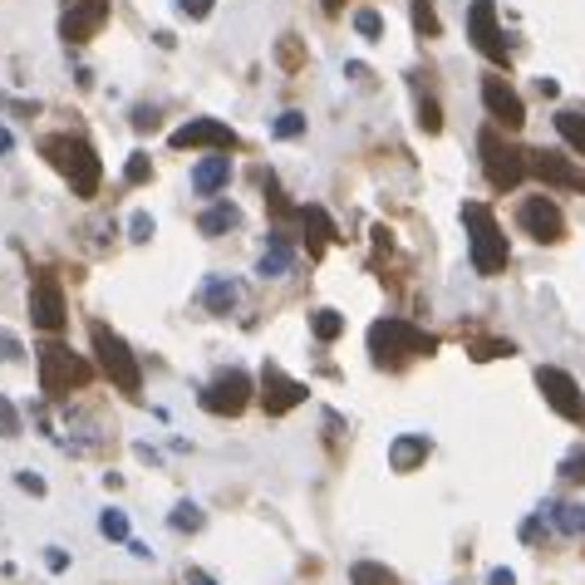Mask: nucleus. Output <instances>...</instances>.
I'll return each instance as SVG.
<instances>
[{"instance_id":"nucleus-18","label":"nucleus","mask_w":585,"mask_h":585,"mask_svg":"<svg viewBox=\"0 0 585 585\" xmlns=\"http://www.w3.org/2000/svg\"><path fill=\"white\" fill-rule=\"evenodd\" d=\"M227 182H232V158H227V153H212V158H202V163L192 168V187H197L202 197L222 192Z\"/></svg>"},{"instance_id":"nucleus-3","label":"nucleus","mask_w":585,"mask_h":585,"mask_svg":"<svg viewBox=\"0 0 585 585\" xmlns=\"http://www.w3.org/2000/svg\"><path fill=\"white\" fill-rule=\"evenodd\" d=\"M369 350H374V364H399V359H409V354H433L438 350V340L433 335H423L418 325H409V320H374L369 325Z\"/></svg>"},{"instance_id":"nucleus-2","label":"nucleus","mask_w":585,"mask_h":585,"mask_svg":"<svg viewBox=\"0 0 585 585\" xmlns=\"http://www.w3.org/2000/svg\"><path fill=\"white\" fill-rule=\"evenodd\" d=\"M463 222H468L472 271H477V276H502V266H507V236H502V227H497L492 207L463 202Z\"/></svg>"},{"instance_id":"nucleus-25","label":"nucleus","mask_w":585,"mask_h":585,"mask_svg":"<svg viewBox=\"0 0 585 585\" xmlns=\"http://www.w3.org/2000/svg\"><path fill=\"white\" fill-rule=\"evenodd\" d=\"M310 330H315L320 345H330V340L345 330V315H340V310H315V315H310Z\"/></svg>"},{"instance_id":"nucleus-31","label":"nucleus","mask_w":585,"mask_h":585,"mask_svg":"<svg viewBox=\"0 0 585 585\" xmlns=\"http://www.w3.org/2000/svg\"><path fill=\"white\" fill-rule=\"evenodd\" d=\"M168 527H173V531H197V527H202V512H197L192 502H182L173 517H168Z\"/></svg>"},{"instance_id":"nucleus-24","label":"nucleus","mask_w":585,"mask_h":585,"mask_svg":"<svg viewBox=\"0 0 585 585\" xmlns=\"http://www.w3.org/2000/svg\"><path fill=\"white\" fill-rule=\"evenodd\" d=\"M556 133H561L576 153H585V109H561V114H556Z\"/></svg>"},{"instance_id":"nucleus-26","label":"nucleus","mask_w":585,"mask_h":585,"mask_svg":"<svg viewBox=\"0 0 585 585\" xmlns=\"http://www.w3.org/2000/svg\"><path fill=\"white\" fill-rule=\"evenodd\" d=\"M413 30H418L423 40H438V35H443V25H438V10H433V0H413Z\"/></svg>"},{"instance_id":"nucleus-41","label":"nucleus","mask_w":585,"mask_h":585,"mask_svg":"<svg viewBox=\"0 0 585 585\" xmlns=\"http://www.w3.org/2000/svg\"><path fill=\"white\" fill-rule=\"evenodd\" d=\"M15 354H20V340H15V335H5V330H0V359H15Z\"/></svg>"},{"instance_id":"nucleus-5","label":"nucleus","mask_w":585,"mask_h":585,"mask_svg":"<svg viewBox=\"0 0 585 585\" xmlns=\"http://www.w3.org/2000/svg\"><path fill=\"white\" fill-rule=\"evenodd\" d=\"M94 379V369H89V359H79L74 350H64V345H40V389L50 394V399H64L69 389H84Z\"/></svg>"},{"instance_id":"nucleus-11","label":"nucleus","mask_w":585,"mask_h":585,"mask_svg":"<svg viewBox=\"0 0 585 585\" xmlns=\"http://www.w3.org/2000/svg\"><path fill=\"white\" fill-rule=\"evenodd\" d=\"M104 20H109V0H69L64 20H59V35L69 45H84V40H94L104 30Z\"/></svg>"},{"instance_id":"nucleus-40","label":"nucleus","mask_w":585,"mask_h":585,"mask_svg":"<svg viewBox=\"0 0 585 585\" xmlns=\"http://www.w3.org/2000/svg\"><path fill=\"white\" fill-rule=\"evenodd\" d=\"M15 482H20V487H25V492H35V497H40V492H45V477H35V472H20V477H15Z\"/></svg>"},{"instance_id":"nucleus-14","label":"nucleus","mask_w":585,"mask_h":585,"mask_svg":"<svg viewBox=\"0 0 585 585\" xmlns=\"http://www.w3.org/2000/svg\"><path fill=\"white\" fill-rule=\"evenodd\" d=\"M261 404L271 418H281V413H291L295 404H305V384L291 379V374H281L276 364H266L261 369Z\"/></svg>"},{"instance_id":"nucleus-10","label":"nucleus","mask_w":585,"mask_h":585,"mask_svg":"<svg viewBox=\"0 0 585 585\" xmlns=\"http://www.w3.org/2000/svg\"><path fill=\"white\" fill-rule=\"evenodd\" d=\"M527 168H531V177H541L546 187H561V192H585V173H581V163H571L566 153L527 148Z\"/></svg>"},{"instance_id":"nucleus-21","label":"nucleus","mask_w":585,"mask_h":585,"mask_svg":"<svg viewBox=\"0 0 585 585\" xmlns=\"http://www.w3.org/2000/svg\"><path fill=\"white\" fill-rule=\"evenodd\" d=\"M546 512L556 517L561 536H585V507L581 502H546Z\"/></svg>"},{"instance_id":"nucleus-4","label":"nucleus","mask_w":585,"mask_h":585,"mask_svg":"<svg viewBox=\"0 0 585 585\" xmlns=\"http://www.w3.org/2000/svg\"><path fill=\"white\" fill-rule=\"evenodd\" d=\"M477 148H482V173L492 187H502V192H517L522 182H527V148H517V143H507L497 128H482V138H477Z\"/></svg>"},{"instance_id":"nucleus-12","label":"nucleus","mask_w":585,"mask_h":585,"mask_svg":"<svg viewBox=\"0 0 585 585\" xmlns=\"http://www.w3.org/2000/svg\"><path fill=\"white\" fill-rule=\"evenodd\" d=\"M30 320H35L45 335H59V330H64V291H59V281L50 271H40L35 286H30Z\"/></svg>"},{"instance_id":"nucleus-8","label":"nucleus","mask_w":585,"mask_h":585,"mask_svg":"<svg viewBox=\"0 0 585 585\" xmlns=\"http://www.w3.org/2000/svg\"><path fill=\"white\" fill-rule=\"evenodd\" d=\"M251 404V379L241 374V369H222L207 389H202V409L217 413V418H232Z\"/></svg>"},{"instance_id":"nucleus-30","label":"nucleus","mask_w":585,"mask_h":585,"mask_svg":"<svg viewBox=\"0 0 585 585\" xmlns=\"http://www.w3.org/2000/svg\"><path fill=\"white\" fill-rule=\"evenodd\" d=\"M99 531H104V536H114V541H128V517H123L118 507H109V512L99 517Z\"/></svg>"},{"instance_id":"nucleus-28","label":"nucleus","mask_w":585,"mask_h":585,"mask_svg":"<svg viewBox=\"0 0 585 585\" xmlns=\"http://www.w3.org/2000/svg\"><path fill=\"white\" fill-rule=\"evenodd\" d=\"M354 30H359L364 40H384V15H379L374 5H364V10H354Z\"/></svg>"},{"instance_id":"nucleus-1","label":"nucleus","mask_w":585,"mask_h":585,"mask_svg":"<svg viewBox=\"0 0 585 585\" xmlns=\"http://www.w3.org/2000/svg\"><path fill=\"white\" fill-rule=\"evenodd\" d=\"M45 158H50L59 173L69 177V192H74V197H94V192H99L104 163H99V153H94L84 138H69V133L45 138Z\"/></svg>"},{"instance_id":"nucleus-33","label":"nucleus","mask_w":585,"mask_h":585,"mask_svg":"<svg viewBox=\"0 0 585 585\" xmlns=\"http://www.w3.org/2000/svg\"><path fill=\"white\" fill-rule=\"evenodd\" d=\"M123 177H128V182H148V177H153V163H148V153H133V158L123 163Z\"/></svg>"},{"instance_id":"nucleus-19","label":"nucleus","mask_w":585,"mask_h":585,"mask_svg":"<svg viewBox=\"0 0 585 585\" xmlns=\"http://www.w3.org/2000/svg\"><path fill=\"white\" fill-rule=\"evenodd\" d=\"M291 266H295V246L286 241V236H271V241H266V251H261V266H256V276H261V281H266V276L276 281V276H286Z\"/></svg>"},{"instance_id":"nucleus-15","label":"nucleus","mask_w":585,"mask_h":585,"mask_svg":"<svg viewBox=\"0 0 585 585\" xmlns=\"http://www.w3.org/2000/svg\"><path fill=\"white\" fill-rule=\"evenodd\" d=\"M482 104H487V114L497 118L502 128H522V123H527V109H522L517 89H512L502 74H487V79H482Z\"/></svg>"},{"instance_id":"nucleus-47","label":"nucleus","mask_w":585,"mask_h":585,"mask_svg":"<svg viewBox=\"0 0 585 585\" xmlns=\"http://www.w3.org/2000/svg\"><path fill=\"white\" fill-rule=\"evenodd\" d=\"M581 418H585V413H581Z\"/></svg>"},{"instance_id":"nucleus-38","label":"nucleus","mask_w":585,"mask_h":585,"mask_svg":"<svg viewBox=\"0 0 585 585\" xmlns=\"http://www.w3.org/2000/svg\"><path fill=\"white\" fill-rule=\"evenodd\" d=\"M128 236H133V241H148V236H153V217H148V212H138V217L128 222Z\"/></svg>"},{"instance_id":"nucleus-16","label":"nucleus","mask_w":585,"mask_h":585,"mask_svg":"<svg viewBox=\"0 0 585 585\" xmlns=\"http://www.w3.org/2000/svg\"><path fill=\"white\" fill-rule=\"evenodd\" d=\"M173 148H236V133L227 123H217V118H192V123H182L173 128V138H168Z\"/></svg>"},{"instance_id":"nucleus-42","label":"nucleus","mask_w":585,"mask_h":585,"mask_svg":"<svg viewBox=\"0 0 585 585\" xmlns=\"http://www.w3.org/2000/svg\"><path fill=\"white\" fill-rule=\"evenodd\" d=\"M487 585H517V576H512V571H502V566H497V571H492V576H487Z\"/></svg>"},{"instance_id":"nucleus-45","label":"nucleus","mask_w":585,"mask_h":585,"mask_svg":"<svg viewBox=\"0 0 585 585\" xmlns=\"http://www.w3.org/2000/svg\"><path fill=\"white\" fill-rule=\"evenodd\" d=\"M187 585H217V581H212L207 571H187Z\"/></svg>"},{"instance_id":"nucleus-44","label":"nucleus","mask_w":585,"mask_h":585,"mask_svg":"<svg viewBox=\"0 0 585 585\" xmlns=\"http://www.w3.org/2000/svg\"><path fill=\"white\" fill-rule=\"evenodd\" d=\"M10 148H15V138H10V128H5V123H0V158H5V153H10Z\"/></svg>"},{"instance_id":"nucleus-34","label":"nucleus","mask_w":585,"mask_h":585,"mask_svg":"<svg viewBox=\"0 0 585 585\" xmlns=\"http://www.w3.org/2000/svg\"><path fill=\"white\" fill-rule=\"evenodd\" d=\"M20 433V413H15V404L0 394V438H15Z\"/></svg>"},{"instance_id":"nucleus-13","label":"nucleus","mask_w":585,"mask_h":585,"mask_svg":"<svg viewBox=\"0 0 585 585\" xmlns=\"http://www.w3.org/2000/svg\"><path fill=\"white\" fill-rule=\"evenodd\" d=\"M536 389L546 394V404L561 413V418H581L585 413V399H581V389H576V379L566 374V369H536Z\"/></svg>"},{"instance_id":"nucleus-7","label":"nucleus","mask_w":585,"mask_h":585,"mask_svg":"<svg viewBox=\"0 0 585 585\" xmlns=\"http://www.w3.org/2000/svg\"><path fill=\"white\" fill-rule=\"evenodd\" d=\"M517 227H522L531 241H541V246H556V241L566 236V217H561V207H556L551 197H527V202L517 207Z\"/></svg>"},{"instance_id":"nucleus-46","label":"nucleus","mask_w":585,"mask_h":585,"mask_svg":"<svg viewBox=\"0 0 585 585\" xmlns=\"http://www.w3.org/2000/svg\"><path fill=\"white\" fill-rule=\"evenodd\" d=\"M281 59H286V64H295V59H300V50H295V40H286V45H281Z\"/></svg>"},{"instance_id":"nucleus-22","label":"nucleus","mask_w":585,"mask_h":585,"mask_svg":"<svg viewBox=\"0 0 585 585\" xmlns=\"http://www.w3.org/2000/svg\"><path fill=\"white\" fill-rule=\"evenodd\" d=\"M295 222H300V227H310V236H315V251H320L325 241H335V222L325 217V207H295Z\"/></svg>"},{"instance_id":"nucleus-36","label":"nucleus","mask_w":585,"mask_h":585,"mask_svg":"<svg viewBox=\"0 0 585 585\" xmlns=\"http://www.w3.org/2000/svg\"><path fill=\"white\" fill-rule=\"evenodd\" d=\"M212 5H217V0H177V10H182L187 20H207V15H212Z\"/></svg>"},{"instance_id":"nucleus-17","label":"nucleus","mask_w":585,"mask_h":585,"mask_svg":"<svg viewBox=\"0 0 585 585\" xmlns=\"http://www.w3.org/2000/svg\"><path fill=\"white\" fill-rule=\"evenodd\" d=\"M428 438L423 433H399L394 443H389V468L394 472H413V468H423L428 463Z\"/></svg>"},{"instance_id":"nucleus-37","label":"nucleus","mask_w":585,"mask_h":585,"mask_svg":"<svg viewBox=\"0 0 585 585\" xmlns=\"http://www.w3.org/2000/svg\"><path fill=\"white\" fill-rule=\"evenodd\" d=\"M561 477H571V482H585V453H581V448H576V453H571V458L561 463Z\"/></svg>"},{"instance_id":"nucleus-20","label":"nucleus","mask_w":585,"mask_h":585,"mask_svg":"<svg viewBox=\"0 0 585 585\" xmlns=\"http://www.w3.org/2000/svg\"><path fill=\"white\" fill-rule=\"evenodd\" d=\"M241 227V207H232V202H212L202 217H197V232L202 236H227Z\"/></svg>"},{"instance_id":"nucleus-23","label":"nucleus","mask_w":585,"mask_h":585,"mask_svg":"<svg viewBox=\"0 0 585 585\" xmlns=\"http://www.w3.org/2000/svg\"><path fill=\"white\" fill-rule=\"evenodd\" d=\"M202 300H207V310L212 315H227L236 305V281H222V276H212L207 286H202Z\"/></svg>"},{"instance_id":"nucleus-6","label":"nucleus","mask_w":585,"mask_h":585,"mask_svg":"<svg viewBox=\"0 0 585 585\" xmlns=\"http://www.w3.org/2000/svg\"><path fill=\"white\" fill-rule=\"evenodd\" d=\"M94 350H99V364H104V374L114 379L123 394H138L143 389V369H138V359H133V350L118 340L109 325H94Z\"/></svg>"},{"instance_id":"nucleus-32","label":"nucleus","mask_w":585,"mask_h":585,"mask_svg":"<svg viewBox=\"0 0 585 585\" xmlns=\"http://www.w3.org/2000/svg\"><path fill=\"white\" fill-rule=\"evenodd\" d=\"M271 133H276V138H300V133H305V114H281L276 118V123H271Z\"/></svg>"},{"instance_id":"nucleus-35","label":"nucleus","mask_w":585,"mask_h":585,"mask_svg":"<svg viewBox=\"0 0 585 585\" xmlns=\"http://www.w3.org/2000/svg\"><path fill=\"white\" fill-rule=\"evenodd\" d=\"M418 128H423V133H438V128H443V118H438V104H433V99H423V104H418Z\"/></svg>"},{"instance_id":"nucleus-9","label":"nucleus","mask_w":585,"mask_h":585,"mask_svg":"<svg viewBox=\"0 0 585 585\" xmlns=\"http://www.w3.org/2000/svg\"><path fill=\"white\" fill-rule=\"evenodd\" d=\"M468 35L472 45H477V55H487L492 64H502L507 69V45H502V30H497V0H472L468 10Z\"/></svg>"},{"instance_id":"nucleus-43","label":"nucleus","mask_w":585,"mask_h":585,"mask_svg":"<svg viewBox=\"0 0 585 585\" xmlns=\"http://www.w3.org/2000/svg\"><path fill=\"white\" fill-rule=\"evenodd\" d=\"M536 531H541V517H527L522 522V541H536Z\"/></svg>"},{"instance_id":"nucleus-39","label":"nucleus","mask_w":585,"mask_h":585,"mask_svg":"<svg viewBox=\"0 0 585 585\" xmlns=\"http://www.w3.org/2000/svg\"><path fill=\"white\" fill-rule=\"evenodd\" d=\"M133 128H138V133L158 128V109H133Z\"/></svg>"},{"instance_id":"nucleus-27","label":"nucleus","mask_w":585,"mask_h":585,"mask_svg":"<svg viewBox=\"0 0 585 585\" xmlns=\"http://www.w3.org/2000/svg\"><path fill=\"white\" fill-rule=\"evenodd\" d=\"M350 585H399V581H394V571H384V566H374V561H354Z\"/></svg>"},{"instance_id":"nucleus-29","label":"nucleus","mask_w":585,"mask_h":585,"mask_svg":"<svg viewBox=\"0 0 585 585\" xmlns=\"http://www.w3.org/2000/svg\"><path fill=\"white\" fill-rule=\"evenodd\" d=\"M507 354H517L507 340H477V345H472V359H477V364H487V359H507Z\"/></svg>"}]
</instances>
